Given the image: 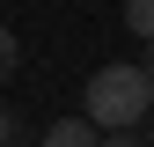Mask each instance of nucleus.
Here are the masks:
<instances>
[{"instance_id":"3","label":"nucleus","mask_w":154,"mask_h":147,"mask_svg":"<svg viewBox=\"0 0 154 147\" xmlns=\"http://www.w3.org/2000/svg\"><path fill=\"white\" fill-rule=\"evenodd\" d=\"M125 30L140 44H154V0H125Z\"/></svg>"},{"instance_id":"7","label":"nucleus","mask_w":154,"mask_h":147,"mask_svg":"<svg viewBox=\"0 0 154 147\" xmlns=\"http://www.w3.org/2000/svg\"><path fill=\"white\" fill-rule=\"evenodd\" d=\"M140 66H147V81H154V44H147V59H140Z\"/></svg>"},{"instance_id":"6","label":"nucleus","mask_w":154,"mask_h":147,"mask_svg":"<svg viewBox=\"0 0 154 147\" xmlns=\"http://www.w3.org/2000/svg\"><path fill=\"white\" fill-rule=\"evenodd\" d=\"M103 147H140V133H103Z\"/></svg>"},{"instance_id":"5","label":"nucleus","mask_w":154,"mask_h":147,"mask_svg":"<svg viewBox=\"0 0 154 147\" xmlns=\"http://www.w3.org/2000/svg\"><path fill=\"white\" fill-rule=\"evenodd\" d=\"M8 140H15V110L0 103V147H8Z\"/></svg>"},{"instance_id":"2","label":"nucleus","mask_w":154,"mask_h":147,"mask_svg":"<svg viewBox=\"0 0 154 147\" xmlns=\"http://www.w3.org/2000/svg\"><path fill=\"white\" fill-rule=\"evenodd\" d=\"M44 147H103V125L88 110L81 118H59V125H44Z\"/></svg>"},{"instance_id":"8","label":"nucleus","mask_w":154,"mask_h":147,"mask_svg":"<svg viewBox=\"0 0 154 147\" xmlns=\"http://www.w3.org/2000/svg\"><path fill=\"white\" fill-rule=\"evenodd\" d=\"M147 147H154V133H147Z\"/></svg>"},{"instance_id":"4","label":"nucleus","mask_w":154,"mask_h":147,"mask_svg":"<svg viewBox=\"0 0 154 147\" xmlns=\"http://www.w3.org/2000/svg\"><path fill=\"white\" fill-rule=\"evenodd\" d=\"M15 59H22V52H15V37L0 30V81H8V74H15Z\"/></svg>"},{"instance_id":"1","label":"nucleus","mask_w":154,"mask_h":147,"mask_svg":"<svg viewBox=\"0 0 154 147\" xmlns=\"http://www.w3.org/2000/svg\"><path fill=\"white\" fill-rule=\"evenodd\" d=\"M147 103H154L147 66H95L88 74V96H81V110L103 125V133H140Z\"/></svg>"}]
</instances>
